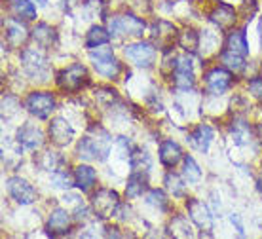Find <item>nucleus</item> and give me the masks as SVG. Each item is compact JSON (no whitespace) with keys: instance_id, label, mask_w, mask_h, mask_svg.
<instances>
[{"instance_id":"obj_8","label":"nucleus","mask_w":262,"mask_h":239,"mask_svg":"<svg viewBox=\"0 0 262 239\" xmlns=\"http://www.w3.org/2000/svg\"><path fill=\"white\" fill-rule=\"evenodd\" d=\"M124 55L133 65L148 69L156 61V48L150 42H133V44L124 48Z\"/></svg>"},{"instance_id":"obj_4","label":"nucleus","mask_w":262,"mask_h":239,"mask_svg":"<svg viewBox=\"0 0 262 239\" xmlns=\"http://www.w3.org/2000/svg\"><path fill=\"white\" fill-rule=\"evenodd\" d=\"M120 207V195L111 188H99L92 195V209L95 216L101 220H106L114 216Z\"/></svg>"},{"instance_id":"obj_39","label":"nucleus","mask_w":262,"mask_h":239,"mask_svg":"<svg viewBox=\"0 0 262 239\" xmlns=\"http://www.w3.org/2000/svg\"><path fill=\"white\" fill-rule=\"evenodd\" d=\"M230 220H232V224H236V230L239 235H243V224H242V220H239V216L237 214H232L230 216Z\"/></svg>"},{"instance_id":"obj_9","label":"nucleus","mask_w":262,"mask_h":239,"mask_svg":"<svg viewBox=\"0 0 262 239\" xmlns=\"http://www.w3.org/2000/svg\"><path fill=\"white\" fill-rule=\"evenodd\" d=\"M6 188L10 198L13 201H17L19 205H31V203L36 201V190H34L33 184L27 181V179L12 177V179H8Z\"/></svg>"},{"instance_id":"obj_33","label":"nucleus","mask_w":262,"mask_h":239,"mask_svg":"<svg viewBox=\"0 0 262 239\" xmlns=\"http://www.w3.org/2000/svg\"><path fill=\"white\" fill-rule=\"evenodd\" d=\"M183 177H184V181L190 182V184H196V182H200V179H202V169H200V165H198L196 160H194L192 156H186V158H184Z\"/></svg>"},{"instance_id":"obj_18","label":"nucleus","mask_w":262,"mask_h":239,"mask_svg":"<svg viewBox=\"0 0 262 239\" xmlns=\"http://www.w3.org/2000/svg\"><path fill=\"white\" fill-rule=\"evenodd\" d=\"M213 137H215V133H213V129H211L209 125L207 123H200L196 129L188 135V141H190V144L194 148H198L200 152L205 154L209 150L211 142H213Z\"/></svg>"},{"instance_id":"obj_16","label":"nucleus","mask_w":262,"mask_h":239,"mask_svg":"<svg viewBox=\"0 0 262 239\" xmlns=\"http://www.w3.org/2000/svg\"><path fill=\"white\" fill-rule=\"evenodd\" d=\"M71 214H69V211L67 209H61V207H57V209H53L52 213H50V219H48V233L50 235H65V233H69V230H71Z\"/></svg>"},{"instance_id":"obj_11","label":"nucleus","mask_w":262,"mask_h":239,"mask_svg":"<svg viewBox=\"0 0 262 239\" xmlns=\"http://www.w3.org/2000/svg\"><path fill=\"white\" fill-rule=\"evenodd\" d=\"M186 209H188L190 220L200 230H203V232H211L213 230V214H211L209 207L205 205L203 201L190 198V200L186 201Z\"/></svg>"},{"instance_id":"obj_37","label":"nucleus","mask_w":262,"mask_h":239,"mask_svg":"<svg viewBox=\"0 0 262 239\" xmlns=\"http://www.w3.org/2000/svg\"><path fill=\"white\" fill-rule=\"evenodd\" d=\"M177 61H179V59L175 57L173 53L165 52L164 61H162V74H165V76H173V72H175V67H177Z\"/></svg>"},{"instance_id":"obj_1","label":"nucleus","mask_w":262,"mask_h":239,"mask_svg":"<svg viewBox=\"0 0 262 239\" xmlns=\"http://www.w3.org/2000/svg\"><path fill=\"white\" fill-rule=\"evenodd\" d=\"M112 139L103 127H92L90 133L78 142L76 154L88 162H103L111 154Z\"/></svg>"},{"instance_id":"obj_38","label":"nucleus","mask_w":262,"mask_h":239,"mask_svg":"<svg viewBox=\"0 0 262 239\" xmlns=\"http://www.w3.org/2000/svg\"><path fill=\"white\" fill-rule=\"evenodd\" d=\"M247 90H249V93L253 95V97L262 101V76L251 78L249 84H247Z\"/></svg>"},{"instance_id":"obj_28","label":"nucleus","mask_w":262,"mask_h":239,"mask_svg":"<svg viewBox=\"0 0 262 239\" xmlns=\"http://www.w3.org/2000/svg\"><path fill=\"white\" fill-rule=\"evenodd\" d=\"M177 42L184 52L196 53L198 48H200V34H198L194 29H184L183 33H179Z\"/></svg>"},{"instance_id":"obj_23","label":"nucleus","mask_w":262,"mask_h":239,"mask_svg":"<svg viewBox=\"0 0 262 239\" xmlns=\"http://www.w3.org/2000/svg\"><path fill=\"white\" fill-rule=\"evenodd\" d=\"M33 40L40 48H50L52 44H55L57 33H55V29L50 27L48 23H38V25L33 29Z\"/></svg>"},{"instance_id":"obj_5","label":"nucleus","mask_w":262,"mask_h":239,"mask_svg":"<svg viewBox=\"0 0 262 239\" xmlns=\"http://www.w3.org/2000/svg\"><path fill=\"white\" fill-rule=\"evenodd\" d=\"M25 108L34 118L46 120V118L52 116V112L55 110V97L50 91H33L25 99Z\"/></svg>"},{"instance_id":"obj_15","label":"nucleus","mask_w":262,"mask_h":239,"mask_svg":"<svg viewBox=\"0 0 262 239\" xmlns=\"http://www.w3.org/2000/svg\"><path fill=\"white\" fill-rule=\"evenodd\" d=\"M17 142H19L21 148L36 150L44 144V133L36 125H33V123H25L17 131Z\"/></svg>"},{"instance_id":"obj_30","label":"nucleus","mask_w":262,"mask_h":239,"mask_svg":"<svg viewBox=\"0 0 262 239\" xmlns=\"http://www.w3.org/2000/svg\"><path fill=\"white\" fill-rule=\"evenodd\" d=\"M221 61H223V65L228 69L230 72H234V74H239V72L245 71V57L243 55H237V53H232V52H226L221 55Z\"/></svg>"},{"instance_id":"obj_6","label":"nucleus","mask_w":262,"mask_h":239,"mask_svg":"<svg viewBox=\"0 0 262 239\" xmlns=\"http://www.w3.org/2000/svg\"><path fill=\"white\" fill-rule=\"evenodd\" d=\"M205 90L207 93L211 95H224L226 91L232 88V82H234V78H232V72L226 69V67H213L209 71L205 72Z\"/></svg>"},{"instance_id":"obj_36","label":"nucleus","mask_w":262,"mask_h":239,"mask_svg":"<svg viewBox=\"0 0 262 239\" xmlns=\"http://www.w3.org/2000/svg\"><path fill=\"white\" fill-rule=\"evenodd\" d=\"M52 182L55 188H65V190H69V188L74 184V175H67V171H55L52 177Z\"/></svg>"},{"instance_id":"obj_17","label":"nucleus","mask_w":262,"mask_h":239,"mask_svg":"<svg viewBox=\"0 0 262 239\" xmlns=\"http://www.w3.org/2000/svg\"><path fill=\"white\" fill-rule=\"evenodd\" d=\"M179 38L177 34V29L167 23V21H158L156 25H154V40H156V44L160 48H164L165 52L171 48V44Z\"/></svg>"},{"instance_id":"obj_3","label":"nucleus","mask_w":262,"mask_h":239,"mask_svg":"<svg viewBox=\"0 0 262 239\" xmlns=\"http://www.w3.org/2000/svg\"><path fill=\"white\" fill-rule=\"evenodd\" d=\"M144 29V21L133 13H118L108 19V31L112 36H143Z\"/></svg>"},{"instance_id":"obj_22","label":"nucleus","mask_w":262,"mask_h":239,"mask_svg":"<svg viewBox=\"0 0 262 239\" xmlns=\"http://www.w3.org/2000/svg\"><path fill=\"white\" fill-rule=\"evenodd\" d=\"M10 12L15 19H36V8L31 0H10Z\"/></svg>"},{"instance_id":"obj_21","label":"nucleus","mask_w":262,"mask_h":239,"mask_svg":"<svg viewBox=\"0 0 262 239\" xmlns=\"http://www.w3.org/2000/svg\"><path fill=\"white\" fill-rule=\"evenodd\" d=\"M27 38H29V33H27L25 25L21 23V21H8L6 25V42L12 48H21V46L25 44Z\"/></svg>"},{"instance_id":"obj_7","label":"nucleus","mask_w":262,"mask_h":239,"mask_svg":"<svg viewBox=\"0 0 262 239\" xmlns=\"http://www.w3.org/2000/svg\"><path fill=\"white\" fill-rule=\"evenodd\" d=\"M85 82H88V71L82 63H74L57 74V85L67 93L78 91Z\"/></svg>"},{"instance_id":"obj_26","label":"nucleus","mask_w":262,"mask_h":239,"mask_svg":"<svg viewBox=\"0 0 262 239\" xmlns=\"http://www.w3.org/2000/svg\"><path fill=\"white\" fill-rule=\"evenodd\" d=\"M226 48H228V52L243 55V57L249 55V44H247V36L243 31H232L226 40Z\"/></svg>"},{"instance_id":"obj_2","label":"nucleus","mask_w":262,"mask_h":239,"mask_svg":"<svg viewBox=\"0 0 262 239\" xmlns=\"http://www.w3.org/2000/svg\"><path fill=\"white\" fill-rule=\"evenodd\" d=\"M90 59H92L93 63V69L101 74V76L105 78H118L120 71H122V65H120V61L114 57V53H112V48H106L105 46H99L95 50L90 52Z\"/></svg>"},{"instance_id":"obj_20","label":"nucleus","mask_w":262,"mask_h":239,"mask_svg":"<svg viewBox=\"0 0 262 239\" xmlns=\"http://www.w3.org/2000/svg\"><path fill=\"white\" fill-rule=\"evenodd\" d=\"M97 182V173L95 169L90 165H78L74 169V184L82 190V192H90Z\"/></svg>"},{"instance_id":"obj_24","label":"nucleus","mask_w":262,"mask_h":239,"mask_svg":"<svg viewBox=\"0 0 262 239\" xmlns=\"http://www.w3.org/2000/svg\"><path fill=\"white\" fill-rule=\"evenodd\" d=\"M111 31L108 29H103V27H92L88 33H85V48L88 50H95L99 46H105L108 44V40H111Z\"/></svg>"},{"instance_id":"obj_10","label":"nucleus","mask_w":262,"mask_h":239,"mask_svg":"<svg viewBox=\"0 0 262 239\" xmlns=\"http://www.w3.org/2000/svg\"><path fill=\"white\" fill-rule=\"evenodd\" d=\"M21 63H23V69L31 78H40L48 74V61L40 50L25 48L21 52Z\"/></svg>"},{"instance_id":"obj_41","label":"nucleus","mask_w":262,"mask_h":239,"mask_svg":"<svg viewBox=\"0 0 262 239\" xmlns=\"http://www.w3.org/2000/svg\"><path fill=\"white\" fill-rule=\"evenodd\" d=\"M38 4H40V6H46V4H48V0H38Z\"/></svg>"},{"instance_id":"obj_29","label":"nucleus","mask_w":262,"mask_h":239,"mask_svg":"<svg viewBox=\"0 0 262 239\" xmlns=\"http://www.w3.org/2000/svg\"><path fill=\"white\" fill-rule=\"evenodd\" d=\"M169 232L175 237H192V226L188 224V219H184L181 214L173 216L169 222Z\"/></svg>"},{"instance_id":"obj_32","label":"nucleus","mask_w":262,"mask_h":239,"mask_svg":"<svg viewBox=\"0 0 262 239\" xmlns=\"http://www.w3.org/2000/svg\"><path fill=\"white\" fill-rule=\"evenodd\" d=\"M129 165L131 169L135 171V173H148L152 167V162H150V156L146 154V152H133L129 156Z\"/></svg>"},{"instance_id":"obj_25","label":"nucleus","mask_w":262,"mask_h":239,"mask_svg":"<svg viewBox=\"0 0 262 239\" xmlns=\"http://www.w3.org/2000/svg\"><path fill=\"white\" fill-rule=\"evenodd\" d=\"M230 135H232V141L239 144V146H245V144H249L253 141V133H251V127L247 122H243V120H236V122H232L230 125Z\"/></svg>"},{"instance_id":"obj_12","label":"nucleus","mask_w":262,"mask_h":239,"mask_svg":"<svg viewBox=\"0 0 262 239\" xmlns=\"http://www.w3.org/2000/svg\"><path fill=\"white\" fill-rule=\"evenodd\" d=\"M209 19L219 31H228V29H232V27L236 25L237 13L230 4H226V2H219V4H215L213 10H211Z\"/></svg>"},{"instance_id":"obj_35","label":"nucleus","mask_w":262,"mask_h":239,"mask_svg":"<svg viewBox=\"0 0 262 239\" xmlns=\"http://www.w3.org/2000/svg\"><path fill=\"white\" fill-rule=\"evenodd\" d=\"M146 203L152 205L154 209H158V211H162V213H165V211H167V207H169L167 195H165L162 190H150V192L146 194Z\"/></svg>"},{"instance_id":"obj_14","label":"nucleus","mask_w":262,"mask_h":239,"mask_svg":"<svg viewBox=\"0 0 262 239\" xmlns=\"http://www.w3.org/2000/svg\"><path fill=\"white\" fill-rule=\"evenodd\" d=\"M173 82L179 90H190L196 78H194V67H192L190 57H181L177 61V67H175V72H173Z\"/></svg>"},{"instance_id":"obj_31","label":"nucleus","mask_w":262,"mask_h":239,"mask_svg":"<svg viewBox=\"0 0 262 239\" xmlns=\"http://www.w3.org/2000/svg\"><path fill=\"white\" fill-rule=\"evenodd\" d=\"M184 182H186L184 177L181 179V177L175 173L165 175V188H167L175 198H186V184H184Z\"/></svg>"},{"instance_id":"obj_27","label":"nucleus","mask_w":262,"mask_h":239,"mask_svg":"<svg viewBox=\"0 0 262 239\" xmlns=\"http://www.w3.org/2000/svg\"><path fill=\"white\" fill-rule=\"evenodd\" d=\"M144 190H146V175L133 171L131 177L127 179V184H125V195L127 198H139V195H143Z\"/></svg>"},{"instance_id":"obj_19","label":"nucleus","mask_w":262,"mask_h":239,"mask_svg":"<svg viewBox=\"0 0 262 239\" xmlns=\"http://www.w3.org/2000/svg\"><path fill=\"white\" fill-rule=\"evenodd\" d=\"M183 158V148L179 146L175 141H164L160 144V162L164 163L165 167H175Z\"/></svg>"},{"instance_id":"obj_34","label":"nucleus","mask_w":262,"mask_h":239,"mask_svg":"<svg viewBox=\"0 0 262 239\" xmlns=\"http://www.w3.org/2000/svg\"><path fill=\"white\" fill-rule=\"evenodd\" d=\"M61 163H63V158H61L57 152H52V150L44 152V154H42V160H40L42 169H46V171H50V173L61 171Z\"/></svg>"},{"instance_id":"obj_13","label":"nucleus","mask_w":262,"mask_h":239,"mask_svg":"<svg viewBox=\"0 0 262 239\" xmlns=\"http://www.w3.org/2000/svg\"><path fill=\"white\" fill-rule=\"evenodd\" d=\"M50 139L57 146H67L74 139V129L65 118H53L50 123Z\"/></svg>"},{"instance_id":"obj_40","label":"nucleus","mask_w":262,"mask_h":239,"mask_svg":"<svg viewBox=\"0 0 262 239\" xmlns=\"http://www.w3.org/2000/svg\"><path fill=\"white\" fill-rule=\"evenodd\" d=\"M256 186H258V192L262 194V175L258 177V181H256Z\"/></svg>"}]
</instances>
